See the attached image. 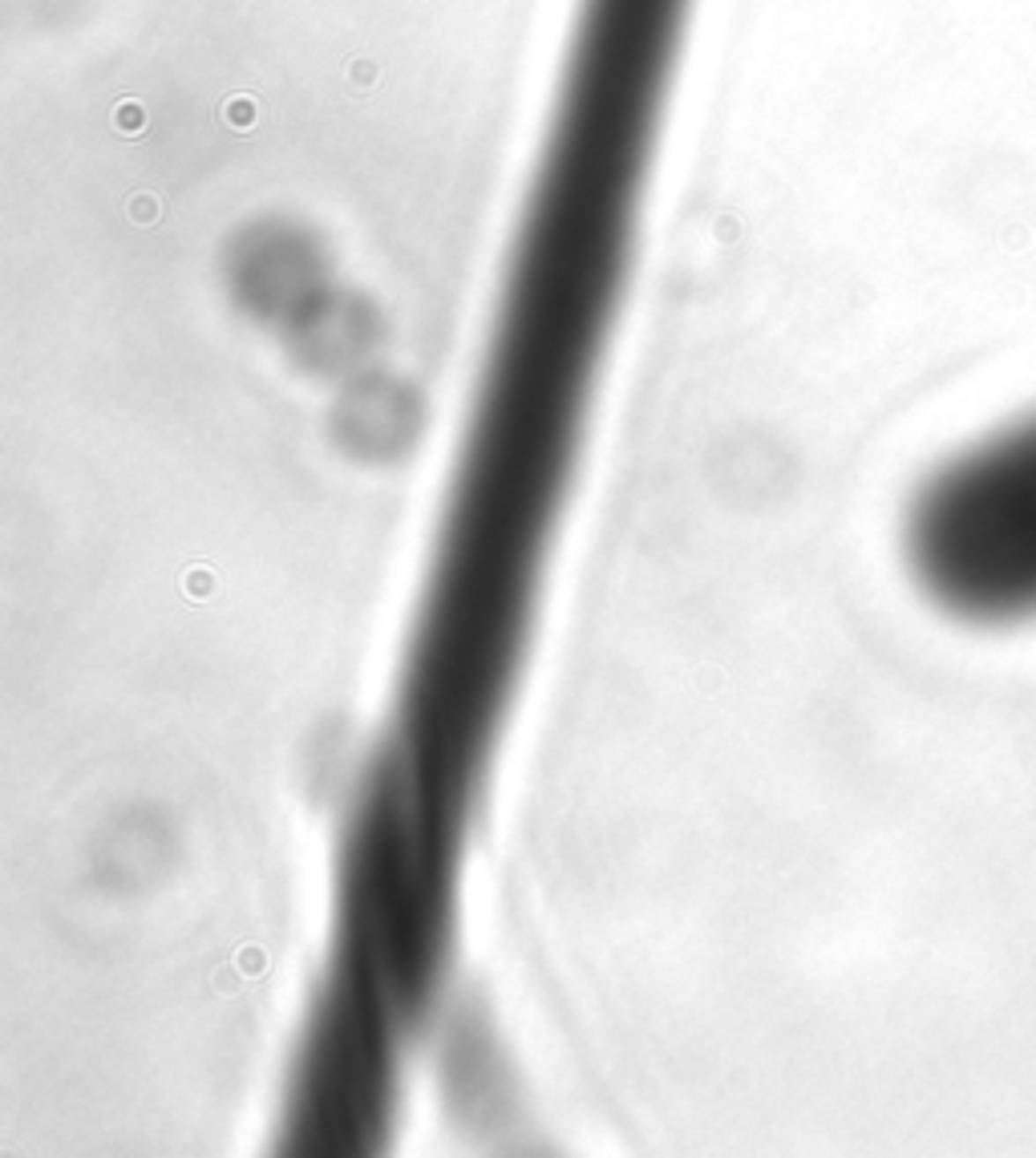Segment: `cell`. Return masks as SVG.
<instances>
[{"label": "cell", "instance_id": "obj_1", "mask_svg": "<svg viewBox=\"0 0 1036 1158\" xmlns=\"http://www.w3.org/2000/svg\"><path fill=\"white\" fill-rule=\"evenodd\" d=\"M906 563L947 616L1036 620V410L931 470L906 510Z\"/></svg>", "mask_w": 1036, "mask_h": 1158}]
</instances>
